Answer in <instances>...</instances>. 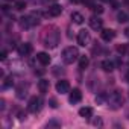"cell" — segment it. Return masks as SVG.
<instances>
[{
  "mask_svg": "<svg viewBox=\"0 0 129 129\" xmlns=\"http://www.w3.org/2000/svg\"><path fill=\"white\" fill-rule=\"evenodd\" d=\"M59 30L55 27V26H50V27H46L44 29V34H43V43L46 47L49 49H55L58 44H59Z\"/></svg>",
  "mask_w": 129,
  "mask_h": 129,
  "instance_id": "obj_1",
  "label": "cell"
},
{
  "mask_svg": "<svg viewBox=\"0 0 129 129\" xmlns=\"http://www.w3.org/2000/svg\"><path fill=\"white\" fill-rule=\"evenodd\" d=\"M78 58H79V50L76 47H73V46L66 47L62 50V61L66 64H73Z\"/></svg>",
  "mask_w": 129,
  "mask_h": 129,
  "instance_id": "obj_2",
  "label": "cell"
},
{
  "mask_svg": "<svg viewBox=\"0 0 129 129\" xmlns=\"http://www.w3.org/2000/svg\"><path fill=\"white\" fill-rule=\"evenodd\" d=\"M20 20H21V21H20L21 27L29 29V27L37 26V24L40 23V12H32V14H29V15H26V17H21Z\"/></svg>",
  "mask_w": 129,
  "mask_h": 129,
  "instance_id": "obj_3",
  "label": "cell"
},
{
  "mask_svg": "<svg viewBox=\"0 0 129 129\" xmlns=\"http://www.w3.org/2000/svg\"><path fill=\"white\" fill-rule=\"evenodd\" d=\"M108 105L111 109H118L121 105H123V96L120 91H112L109 96H108Z\"/></svg>",
  "mask_w": 129,
  "mask_h": 129,
  "instance_id": "obj_4",
  "label": "cell"
},
{
  "mask_svg": "<svg viewBox=\"0 0 129 129\" xmlns=\"http://www.w3.org/2000/svg\"><path fill=\"white\" fill-rule=\"evenodd\" d=\"M41 106H43V100H41V97L34 96V97H30V100H29V103H27V111L32 112V114H37V112H40Z\"/></svg>",
  "mask_w": 129,
  "mask_h": 129,
  "instance_id": "obj_5",
  "label": "cell"
},
{
  "mask_svg": "<svg viewBox=\"0 0 129 129\" xmlns=\"http://www.w3.org/2000/svg\"><path fill=\"white\" fill-rule=\"evenodd\" d=\"M90 41H91L90 32H88V30H85V29L79 30V34H78V44H79V46H82V47H85V46H88V44H90Z\"/></svg>",
  "mask_w": 129,
  "mask_h": 129,
  "instance_id": "obj_6",
  "label": "cell"
},
{
  "mask_svg": "<svg viewBox=\"0 0 129 129\" xmlns=\"http://www.w3.org/2000/svg\"><path fill=\"white\" fill-rule=\"evenodd\" d=\"M56 91L61 93V94L69 93V91H70V84H69V81H66V79L58 81V82H56Z\"/></svg>",
  "mask_w": 129,
  "mask_h": 129,
  "instance_id": "obj_7",
  "label": "cell"
},
{
  "mask_svg": "<svg viewBox=\"0 0 129 129\" xmlns=\"http://www.w3.org/2000/svg\"><path fill=\"white\" fill-rule=\"evenodd\" d=\"M88 23H90V27H91L93 30H100L102 26H103V21H102L99 17H91V18L88 20Z\"/></svg>",
  "mask_w": 129,
  "mask_h": 129,
  "instance_id": "obj_8",
  "label": "cell"
},
{
  "mask_svg": "<svg viewBox=\"0 0 129 129\" xmlns=\"http://www.w3.org/2000/svg\"><path fill=\"white\" fill-rule=\"evenodd\" d=\"M18 53H20V56H27L29 53H32V44H29V43H21V44L18 46Z\"/></svg>",
  "mask_w": 129,
  "mask_h": 129,
  "instance_id": "obj_9",
  "label": "cell"
},
{
  "mask_svg": "<svg viewBox=\"0 0 129 129\" xmlns=\"http://www.w3.org/2000/svg\"><path fill=\"white\" fill-rule=\"evenodd\" d=\"M69 100H70V103H79V102L82 100V93H81V90H79V88H75V90L70 93Z\"/></svg>",
  "mask_w": 129,
  "mask_h": 129,
  "instance_id": "obj_10",
  "label": "cell"
},
{
  "mask_svg": "<svg viewBox=\"0 0 129 129\" xmlns=\"http://www.w3.org/2000/svg\"><path fill=\"white\" fill-rule=\"evenodd\" d=\"M37 61L41 64V66H49V64H50V56L46 52H40L37 55Z\"/></svg>",
  "mask_w": 129,
  "mask_h": 129,
  "instance_id": "obj_11",
  "label": "cell"
},
{
  "mask_svg": "<svg viewBox=\"0 0 129 129\" xmlns=\"http://www.w3.org/2000/svg\"><path fill=\"white\" fill-rule=\"evenodd\" d=\"M100 35H102V40L103 41H111V40H114V37H115V30H112V29H103L102 32H100Z\"/></svg>",
  "mask_w": 129,
  "mask_h": 129,
  "instance_id": "obj_12",
  "label": "cell"
},
{
  "mask_svg": "<svg viewBox=\"0 0 129 129\" xmlns=\"http://www.w3.org/2000/svg\"><path fill=\"white\" fill-rule=\"evenodd\" d=\"M61 12H62V6L61 5H52V6H49V15L50 17H58V15H61Z\"/></svg>",
  "mask_w": 129,
  "mask_h": 129,
  "instance_id": "obj_13",
  "label": "cell"
},
{
  "mask_svg": "<svg viewBox=\"0 0 129 129\" xmlns=\"http://www.w3.org/2000/svg\"><path fill=\"white\" fill-rule=\"evenodd\" d=\"M49 88H50V82H49L47 79H41V81L38 82V90H40V93L46 94V93H49Z\"/></svg>",
  "mask_w": 129,
  "mask_h": 129,
  "instance_id": "obj_14",
  "label": "cell"
},
{
  "mask_svg": "<svg viewBox=\"0 0 129 129\" xmlns=\"http://www.w3.org/2000/svg\"><path fill=\"white\" fill-rule=\"evenodd\" d=\"M27 88H29V85L26 84H20L18 87H17V97L18 99H24L26 97V94H27Z\"/></svg>",
  "mask_w": 129,
  "mask_h": 129,
  "instance_id": "obj_15",
  "label": "cell"
},
{
  "mask_svg": "<svg viewBox=\"0 0 129 129\" xmlns=\"http://www.w3.org/2000/svg\"><path fill=\"white\" fill-rule=\"evenodd\" d=\"M79 115L84 117V118H90V117H93V108H90V106H84V108H81V109H79Z\"/></svg>",
  "mask_w": 129,
  "mask_h": 129,
  "instance_id": "obj_16",
  "label": "cell"
},
{
  "mask_svg": "<svg viewBox=\"0 0 129 129\" xmlns=\"http://www.w3.org/2000/svg\"><path fill=\"white\" fill-rule=\"evenodd\" d=\"M102 70L106 72V73H111V72L114 70V64H112V61H109V59L102 61Z\"/></svg>",
  "mask_w": 129,
  "mask_h": 129,
  "instance_id": "obj_17",
  "label": "cell"
},
{
  "mask_svg": "<svg viewBox=\"0 0 129 129\" xmlns=\"http://www.w3.org/2000/svg\"><path fill=\"white\" fill-rule=\"evenodd\" d=\"M72 20H73L76 24H82L85 18H84V15H82L81 12H73V14H72Z\"/></svg>",
  "mask_w": 129,
  "mask_h": 129,
  "instance_id": "obj_18",
  "label": "cell"
},
{
  "mask_svg": "<svg viewBox=\"0 0 129 129\" xmlns=\"http://www.w3.org/2000/svg\"><path fill=\"white\" fill-rule=\"evenodd\" d=\"M88 64H90L88 56H81V58H79V69H81V70H85V69L88 67Z\"/></svg>",
  "mask_w": 129,
  "mask_h": 129,
  "instance_id": "obj_19",
  "label": "cell"
},
{
  "mask_svg": "<svg viewBox=\"0 0 129 129\" xmlns=\"http://www.w3.org/2000/svg\"><path fill=\"white\" fill-rule=\"evenodd\" d=\"M117 20H118V23H124V21H127V14L126 12H118L117 14Z\"/></svg>",
  "mask_w": 129,
  "mask_h": 129,
  "instance_id": "obj_20",
  "label": "cell"
},
{
  "mask_svg": "<svg viewBox=\"0 0 129 129\" xmlns=\"http://www.w3.org/2000/svg\"><path fill=\"white\" fill-rule=\"evenodd\" d=\"M15 9L17 11H23L24 8H26V2H24V0H18V2H15Z\"/></svg>",
  "mask_w": 129,
  "mask_h": 129,
  "instance_id": "obj_21",
  "label": "cell"
},
{
  "mask_svg": "<svg viewBox=\"0 0 129 129\" xmlns=\"http://www.w3.org/2000/svg\"><path fill=\"white\" fill-rule=\"evenodd\" d=\"M117 52L118 53H121V55H124L126 52H127V44H117Z\"/></svg>",
  "mask_w": 129,
  "mask_h": 129,
  "instance_id": "obj_22",
  "label": "cell"
},
{
  "mask_svg": "<svg viewBox=\"0 0 129 129\" xmlns=\"http://www.w3.org/2000/svg\"><path fill=\"white\" fill-rule=\"evenodd\" d=\"M12 84H14V79H12V76H9V78L5 79V82H3V88H9V87H12Z\"/></svg>",
  "mask_w": 129,
  "mask_h": 129,
  "instance_id": "obj_23",
  "label": "cell"
},
{
  "mask_svg": "<svg viewBox=\"0 0 129 129\" xmlns=\"http://www.w3.org/2000/svg\"><path fill=\"white\" fill-rule=\"evenodd\" d=\"M91 9H93V11H94L96 14H102V12H103V8H102L100 5H94V6H93Z\"/></svg>",
  "mask_w": 129,
  "mask_h": 129,
  "instance_id": "obj_24",
  "label": "cell"
},
{
  "mask_svg": "<svg viewBox=\"0 0 129 129\" xmlns=\"http://www.w3.org/2000/svg\"><path fill=\"white\" fill-rule=\"evenodd\" d=\"M52 126H56V127H59V126H61V121H56V120H52V121H49V123H47V127H52Z\"/></svg>",
  "mask_w": 129,
  "mask_h": 129,
  "instance_id": "obj_25",
  "label": "cell"
},
{
  "mask_svg": "<svg viewBox=\"0 0 129 129\" xmlns=\"http://www.w3.org/2000/svg\"><path fill=\"white\" fill-rule=\"evenodd\" d=\"M93 124H94V126H102V124H103V121H102V118H99V117H97V118H94V120H93Z\"/></svg>",
  "mask_w": 129,
  "mask_h": 129,
  "instance_id": "obj_26",
  "label": "cell"
},
{
  "mask_svg": "<svg viewBox=\"0 0 129 129\" xmlns=\"http://www.w3.org/2000/svg\"><path fill=\"white\" fill-rule=\"evenodd\" d=\"M50 106H52V108H56V106H58V103H56L55 99H50Z\"/></svg>",
  "mask_w": 129,
  "mask_h": 129,
  "instance_id": "obj_27",
  "label": "cell"
},
{
  "mask_svg": "<svg viewBox=\"0 0 129 129\" xmlns=\"http://www.w3.org/2000/svg\"><path fill=\"white\" fill-rule=\"evenodd\" d=\"M6 55H8V53H6V50H3V52H2V55H0V59L5 61V59H6Z\"/></svg>",
  "mask_w": 129,
  "mask_h": 129,
  "instance_id": "obj_28",
  "label": "cell"
},
{
  "mask_svg": "<svg viewBox=\"0 0 129 129\" xmlns=\"http://www.w3.org/2000/svg\"><path fill=\"white\" fill-rule=\"evenodd\" d=\"M124 79H126V82H127V84H129V70H127V72H126V76H124Z\"/></svg>",
  "mask_w": 129,
  "mask_h": 129,
  "instance_id": "obj_29",
  "label": "cell"
},
{
  "mask_svg": "<svg viewBox=\"0 0 129 129\" xmlns=\"http://www.w3.org/2000/svg\"><path fill=\"white\" fill-rule=\"evenodd\" d=\"M126 35H127V37H129V29H127V30H126Z\"/></svg>",
  "mask_w": 129,
  "mask_h": 129,
  "instance_id": "obj_30",
  "label": "cell"
},
{
  "mask_svg": "<svg viewBox=\"0 0 129 129\" xmlns=\"http://www.w3.org/2000/svg\"><path fill=\"white\" fill-rule=\"evenodd\" d=\"M6 2H11V0H6Z\"/></svg>",
  "mask_w": 129,
  "mask_h": 129,
  "instance_id": "obj_31",
  "label": "cell"
}]
</instances>
